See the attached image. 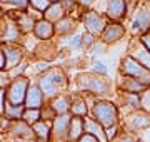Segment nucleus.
Here are the masks:
<instances>
[{"label": "nucleus", "mask_w": 150, "mask_h": 142, "mask_svg": "<svg viewBox=\"0 0 150 142\" xmlns=\"http://www.w3.org/2000/svg\"><path fill=\"white\" fill-rule=\"evenodd\" d=\"M40 115H42V120H45V122H54V119L57 117V114L52 110V107L48 104H45L40 109Z\"/></svg>", "instance_id": "37"}, {"label": "nucleus", "mask_w": 150, "mask_h": 142, "mask_svg": "<svg viewBox=\"0 0 150 142\" xmlns=\"http://www.w3.org/2000/svg\"><path fill=\"white\" fill-rule=\"evenodd\" d=\"M23 110L25 107L23 105H13V104H5V109H4V115H5L8 120H20L22 115H23Z\"/></svg>", "instance_id": "29"}, {"label": "nucleus", "mask_w": 150, "mask_h": 142, "mask_svg": "<svg viewBox=\"0 0 150 142\" xmlns=\"http://www.w3.org/2000/svg\"><path fill=\"white\" fill-rule=\"evenodd\" d=\"M50 62H45V60H35V64H33V70L37 72V75H40V74H43L45 70H48L50 69Z\"/></svg>", "instance_id": "40"}, {"label": "nucleus", "mask_w": 150, "mask_h": 142, "mask_svg": "<svg viewBox=\"0 0 150 142\" xmlns=\"http://www.w3.org/2000/svg\"><path fill=\"white\" fill-rule=\"evenodd\" d=\"M5 104H7V89L0 87V114H4Z\"/></svg>", "instance_id": "45"}, {"label": "nucleus", "mask_w": 150, "mask_h": 142, "mask_svg": "<svg viewBox=\"0 0 150 142\" xmlns=\"http://www.w3.org/2000/svg\"><path fill=\"white\" fill-rule=\"evenodd\" d=\"M79 22L83 25L85 32H90V33H93L95 37H100V33L103 32V28L107 25L108 18L103 12L90 9V10H82V13L79 15Z\"/></svg>", "instance_id": "6"}, {"label": "nucleus", "mask_w": 150, "mask_h": 142, "mask_svg": "<svg viewBox=\"0 0 150 142\" xmlns=\"http://www.w3.org/2000/svg\"><path fill=\"white\" fill-rule=\"evenodd\" d=\"M139 139L135 137V134H130V132H123L122 131V134L115 139V142H137Z\"/></svg>", "instance_id": "41"}, {"label": "nucleus", "mask_w": 150, "mask_h": 142, "mask_svg": "<svg viewBox=\"0 0 150 142\" xmlns=\"http://www.w3.org/2000/svg\"><path fill=\"white\" fill-rule=\"evenodd\" d=\"M117 105L127 109L129 114L134 112V110L142 109V104H140V94H129V92L118 90V104Z\"/></svg>", "instance_id": "23"}, {"label": "nucleus", "mask_w": 150, "mask_h": 142, "mask_svg": "<svg viewBox=\"0 0 150 142\" xmlns=\"http://www.w3.org/2000/svg\"><path fill=\"white\" fill-rule=\"evenodd\" d=\"M12 120H8L4 114H0V134H7L8 129H10Z\"/></svg>", "instance_id": "43"}, {"label": "nucleus", "mask_w": 150, "mask_h": 142, "mask_svg": "<svg viewBox=\"0 0 150 142\" xmlns=\"http://www.w3.org/2000/svg\"><path fill=\"white\" fill-rule=\"evenodd\" d=\"M83 124H85V132L87 134H92V136L98 137L102 142H105V129H103L95 119H92L90 115H87L83 119Z\"/></svg>", "instance_id": "27"}, {"label": "nucleus", "mask_w": 150, "mask_h": 142, "mask_svg": "<svg viewBox=\"0 0 150 142\" xmlns=\"http://www.w3.org/2000/svg\"><path fill=\"white\" fill-rule=\"evenodd\" d=\"M120 134H122V127H120V124L108 127V129H105V141H107V142L115 141V139H117Z\"/></svg>", "instance_id": "33"}, {"label": "nucleus", "mask_w": 150, "mask_h": 142, "mask_svg": "<svg viewBox=\"0 0 150 142\" xmlns=\"http://www.w3.org/2000/svg\"><path fill=\"white\" fill-rule=\"evenodd\" d=\"M70 114L57 115L52 122V134L50 142H69V126H70Z\"/></svg>", "instance_id": "10"}, {"label": "nucleus", "mask_w": 150, "mask_h": 142, "mask_svg": "<svg viewBox=\"0 0 150 142\" xmlns=\"http://www.w3.org/2000/svg\"><path fill=\"white\" fill-rule=\"evenodd\" d=\"M103 13L107 15L108 20L123 22L127 18V4H125V0H107Z\"/></svg>", "instance_id": "15"}, {"label": "nucleus", "mask_w": 150, "mask_h": 142, "mask_svg": "<svg viewBox=\"0 0 150 142\" xmlns=\"http://www.w3.org/2000/svg\"><path fill=\"white\" fill-rule=\"evenodd\" d=\"M33 136L38 142H50V134H52V122L38 120L37 124L32 126Z\"/></svg>", "instance_id": "26"}, {"label": "nucleus", "mask_w": 150, "mask_h": 142, "mask_svg": "<svg viewBox=\"0 0 150 142\" xmlns=\"http://www.w3.org/2000/svg\"><path fill=\"white\" fill-rule=\"evenodd\" d=\"M65 15H67V13H65L64 7L60 5V4H50V7L43 12V18L48 20V22H52V23H57L60 18H64Z\"/></svg>", "instance_id": "28"}, {"label": "nucleus", "mask_w": 150, "mask_h": 142, "mask_svg": "<svg viewBox=\"0 0 150 142\" xmlns=\"http://www.w3.org/2000/svg\"><path fill=\"white\" fill-rule=\"evenodd\" d=\"M140 104H142V110L150 114V87H147L140 94Z\"/></svg>", "instance_id": "38"}, {"label": "nucleus", "mask_w": 150, "mask_h": 142, "mask_svg": "<svg viewBox=\"0 0 150 142\" xmlns=\"http://www.w3.org/2000/svg\"><path fill=\"white\" fill-rule=\"evenodd\" d=\"M10 82H12V77H10V74H8V70L0 72V87L7 89L8 85H10Z\"/></svg>", "instance_id": "42"}, {"label": "nucleus", "mask_w": 150, "mask_h": 142, "mask_svg": "<svg viewBox=\"0 0 150 142\" xmlns=\"http://www.w3.org/2000/svg\"><path fill=\"white\" fill-rule=\"evenodd\" d=\"M107 49H108V45L103 42V40H100V38H97V42L93 45H92L90 49L87 50L90 55H100V54H105L107 52Z\"/></svg>", "instance_id": "32"}, {"label": "nucleus", "mask_w": 150, "mask_h": 142, "mask_svg": "<svg viewBox=\"0 0 150 142\" xmlns=\"http://www.w3.org/2000/svg\"><path fill=\"white\" fill-rule=\"evenodd\" d=\"M90 72L97 74V75H107L108 74V69L107 65L100 62V60H95V62H92V67H90Z\"/></svg>", "instance_id": "36"}, {"label": "nucleus", "mask_w": 150, "mask_h": 142, "mask_svg": "<svg viewBox=\"0 0 150 142\" xmlns=\"http://www.w3.org/2000/svg\"><path fill=\"white\" fill-rule=\"evenodd\" d=\"M32 35L37 38L38 42H43V40H54L55 38V25L52 22H48L45 18H38L35 25H33Z\"/></svg>", "instance_id": "17"}, {"label": "nucleus", "mask_w": 150, "mask_h": 142, "mask_svg": "<svg viewBox=\"0 0 150 142\" xmlns=\"http://www.w3.org/2000/svg\"><path fill=\"white\" fill-rule=\"evenodd\" d=\"M5 70V55H4V50H2V45H0V72Z\"/></svg>", "instance_id": "48"}, {"label": "nucleus", "mask_w": 150, "mask_h": 142, "mask_svg": "<svg viewBox=\"0 0 150 142\" xmlns=\"http://www.w3.org/2000/svg\"><path fill=\"white\" fill-rule=\"evenodd\" d=\"M22 38H23V33L20 32L17 22L10 15H7V27L4 35L0 37V44H22Z\"/></svg>", "instance_id": "19"}, {"label": "nucleus", "mask_w": 150, "mask_h": 142, "mask_svg": "<svg viewBox=\"0 0 150 142\" xmlns=\"http://www.w3.org/2000/svg\"><path fill=\"white\" fill-rule=\"evenodd\" d=\"M28 142H38V141H37V139H33V141H28Z\"/></svg>", "instance_id": "50"}, {"label": "nucleus", "mask_w": 150, "mask_h": 142, "mask_svg": "<svg viewBox=\"0 0 150 142\" xmlns=\"http://www.w3.org/2000/svg\"><path fill=\"white\" fill-rule=\"evenodd\" d=\"M139 40H140V44H142V45L145 47V49H147V50L150 52V32L144 33V35H140Z\"/></svg>", "instance_id": "46"}, {"label": "nucleus", "mask_w": 150, "mask_h": 142, "mask_svg": "<svg viewBox=\"0 0 150 142\" xmlns=\"http://www.w3.org/2000/svg\"><path fill=\"white\" fill-rule=\"evenodd\" d=\"M130 32L132 35H144L150 32V0H140L134 15L130 17Z\"/></svg>", "instance_id": "4"}, {"label": "nucleus", "mask_w": 150, "mask_h": 142, "mask_svg": "<svg viewBox=\"0 0 150 142\" xmlns=\"http://www.w3.org/2000/svg\"><path fill=\"white\" fill-rule=\"evenodd\" d=\"M22 120H23V122H27L28 126L37 124L38 120H42L40 109H25V110H23V115H22Z\"/></svg>", "instance_id": "30"}, {"label": "nucleus", "mask_w": 150, "mask_h": 142, "mask_svg": "<svg viewBox=\"0 0 150 142\" xmlns=\"http://www.w3.org/2000/svg\"><path fill=\"white\" fill-rule=\"evenodd\" d=\"M85 117H72L69 126V142H77L83 134H85Z\"/></svg>", "instance_id": "25"}, {"label": "nucleus", "mask_w": 150, "mask_h": 142, "mask_svg": "<svg viewBox=\"0 0 150 142\" xmlns=\"http://www.w3.org/2000/svg\"><path fill=\"white\" fill-rule=\"evenodd\" d=\"M48 2H50V4H60L62 0H48Z\"/></svg>", "instance_id": "49"}, {"label": "nucleus", "mask_w": 150, "mask_h": 142, "mask_svg": "<svg viewBox=\"0 0 150 142\" xmlns=\"http://www.w3.org/2000/svg\"><path fill=\"white\" fill-rule=\"evenodd\" d=\"M127 54L132 55L137 62H139L140 65H144L147 70H150V52L145 49L144 45L140 44L139 37L137 38H132L129 44V50H127Z\"/></svg>", "instance_id": "14"}, {"label": "nucleus", "mask_w": 150, "mask_h": 142, "mask_svg": "<svg viewBox=\"0 0 150 142\" xmlns=\"http://www.w3.org/2000/svg\"><path fill=\"white\" fill-rule=\"evenodd\" d=\"M118 90L122 92H129V94H142L145 90V85L140 80L134 79V77H127V75H120L118 77V84H117Z\"/></svg>", "instance_id": "22"}, {"label": "nucleus", "mask_w": 150, "mask_h": 142, "mask_svg": "<svg viewBox=\"0 0 150 142\" xmlns=\"http://www.w3.org/2000/svg\"><path fill=\"white\" fill-rule=\"evenodd\" d=\"M97 38L98 37H95L93 33H90V32H83L82 33V49H85V50H88L92 47V45L97 42Z\"/></svg>", "instance_id": "34"}, {"label": "nucleus", "mask_w": 150, "mask_h": 142, "mask_svg": "<svg viewBox=\"0 0 150 142\" xmlns=\"http://www.w3.org/2000/svg\"><path fill=\"white\" fill-rule=\"evenodd\" d=\"M69 47L70 49H82V33H74L69 37Z\"/></svg>", "instance_id": "39"}, {"label": "nucleus", "mask_w": 150, "mask_h": 142, "mask_svg": "<svg viewBox=\"0 0 150 142\" xmlns=\"http://www.w3.org/2000/svg\"><path fill=\"white\" fill-rule=\"evenodd\" d=\"M118 72H120V75L134 77V79L140 80L145 87H150V70H147L144 65H140L132 55L125 54L122 57L120 65H118Z\"/></svg>", "instance_id": "5"}, {"label": "nucleus", "mask_w": 150, "mask_h": 142, "mask_svg": "<svg viewBox=\"0 0 150 142\" xmlns=\"http://www.w3.org/2000/svg\"><path fill=\"white\" fill-rule=\"evenodd\" d=\"M77 142H102V141H100L98 137H95V136H92V134H87L85 132V134H83Z\"/></svg>", "instance_id": "47"}, {"label": "nucleus", "mask_w": 150, "mask_h": 142, "mask_svg": "<svg viewBox=\"0 0 150 142\" xmlns=\"http://www.w3.org/2000/svg\"><path fill=\"white\" fill-rule=\"evenodd\" d=\"M77 23H79V18H75L72 15H65L57 23H54L55 25V37L67 38L70 35H74L75 30H77Z\"/></svg>", "instance_id": "20"}, {"label": "nucleus", "mask_w": 150, "mask_h": 142, "mask_svg": "<svg viewBox=\"0 0 150 142\" xmlns=\"http://www.w3.org/2000/svg\"><path fill=\"white\" fill-rule=\"evenodd\" d=\"M47 104L52 107V110H54L57 115L69 114V112H70V104H72V95H70V94H67V92L59 94L57 97L50 99Z\"/></svg>", "instance_id": "21"}, {"label": "nucleus", "mask_w": 150, "mask_h": 142, "mask_svg": "<svg viewBox=\"0 0 150 142\" xmlns=\"http://www.w3.org/2000/svg\"><path fill=\"white\" fill-rule=\"evenodd\" d=\"M45 104H47V99H45L43 92L40 90V87L37 85V82H30V85L27 89L23 107L25 109H42Z\"/></svg>", "instance_id": "12"}, {"label": "nucleus", "mask_w": 150, "mask_h": 142, "mask_svg": "<svg viewBox=\"0 0 150 142\" xmlns=\"http://www.w3.org/2000/svg\"><path fill=\"white\" fill-rule=\"evenodd\" d=\"M60 5L64 7V10H65L67 15H72V17H74V13H75L77 9H80V7L77 5V0H62Z\"/></svg>", "instance_id": "35"}, {"label": "nucleus", "mask_w": 150, "mask_h": 142, "mask_svg": "<svg viewBox=\"0 0 150 142\" xmlns=\"http://www.w3.org/2000/svg\"><path fill=\"white\" fill-rule=\"evenodd\" d=\"M95 2L97 0H77V5L80 7L82 10H90V9H93Z\"/></svg>", "instance_id": "44"}, {"label": "nucleus", "mask_w": 150, "mask_h": 142, "mask_svg": "<svg viewBox=\"0 0 150 142\" xmlns=\"http://www.w3.org/2000/svg\"><path fill=\"white\" fill-rule=\"evenodd\" d=\"M120 127H122L123 132H130V134H135L139 131H145V129L150 127V114L142 109L134 110V112L125 115V119H123Z\"/></svg>", "instance_id": "7"}, {"label": "nucleus", "mask_w": 150, "mask_h": 142, "mask_svg": "<svg viewBox=\"0 0 150 142\" xmlns=\"http://www.w3.org/2000/svg\"><path fill=\"white\" fill-rule=\"evenodd\" d=\"M48 7H50V2L48 0H28V9H32V10L42 13V15Z\"/></svg>", "instance_id": "31"}, {"label": "nucleus", "mask_w": 150, "mask_h": 142, "mask_svg": "<svg viewBox=\"0 0 150 142\" xmlns=\"http://www.w3.org/2000/svg\"><path fill=\"white\" fill-rule=\"evenodd\" d=\"M90 117L95 119L103 129L120 124L118 122V105L107 99H97V102L90 109Z\"/></svg>", "instance_id": "3"}, {"label": "nucleus", "mask_w": 150, "mask_h": 142, "mask_svg": "<svg viewBox=\"0 0 150 142\" xmlns=\"http://www.w3.org/2000/svg\"><path fill=\"white\" fill-rule=\"evenodd\" d=\"M55 57H57V44H55V40H43V42H38V45L32 52L33 60L52 62Z\"/></svg>", "instance_id": "13"}, {"label": "nucleus", "mask_w": 150, "mask_h": 142, "mask_svg": "<svg viewBox=\"0 0 150 142\" xmlns=\"http://www.w3.org/2000/svg\"><path fill=\"white\" fill-rule=\"evenodd\" d=\"M72 117H87L90 115V107L87 104L85 97L80 95H72V104H70V112Z\"/></svg>", "instance_id": "24"}, {"label": "nucleus", "mask_w": 150, "mask_h": 142, "mask_svg": "<svg viewBox=\"0 0 150 142\" xmlns=\"http://www.w3.org/2000/svg\"><path fill=\"white\" fill-rule=\"evenodd\" d=\"M7 15H10L13 20L17 22V25H18V28H20V32L23 33V35H27V33H32L33 30V25H35V22H37V18L27 10H18V12H13V13H7Z\"/></svg>", "instance_id": "18"}, {"label": "nucleus", "mask_w": 150, "mask_h": 142, "mask_svg": "<svg viewBox=\"0 0 150 142\" xmlns=\"http://www.w3.org/2000/svg\"><path fill=\"white\" fill-rule=\"evenodd\" d=\"M75 87L79 92L90 94L95 97L107 95L112 90V82L107 75H97L93 72H80L75 77Z\"/></svg>", "instance_id": "2"}, {"label": "nucleus", "mask_w": 150, "mask_h": 142, "mask_svg": "<svg viewBox=\"0 0 150 142\" xmlns=\"http://www.w3.org/2000/svg\"><path fill=\"white\" fill-rule=\"evenodd\" d=\"M127 35V27L123 22H118V20H108L103 32L100 33V40H103L107 45H113L120 42L123 37Z\"/></svg>", "instance_id": "9"}, {"label": "nucleus", "mask_w": 150, "mask_h": 142, "mask_svg": "<svg viewBox=\"0 0 150 142\" xmlns=\"http://www.w3.org/2000/svg\"><path fill=\"white\" fill-rule=\"evenodd\" d=\"M5 55V70H10L25 59V49L22 44H0Z\"/></svg>", "instance_id": "11"}, {"label": "nucleus", "mask_w": 150, "mask_h": 142, "mask_svg": "<svg viewBox=\"0 0 150 142\" xmlns=\"http://www.w3.org/2000/svg\"><path fill=\"white\" fill-rule=\"evenodd\" d=\"M28 85H30V79L27 75L12 79L10 85L7 87V102L13 105H23Z\"/></svg>", "instance_id": "8"}, {"label": "nucleus", "mask_w": 150, "mask_h": 142, "mask_svg": "<svg viewBox=\"0 0 150 142\" xmlns=\"http://www.w3.org/2000/svg\"><path fill=\"white\" fill-rule=\"evenodd\" d=\"M35 82L40 87V90L43 92L47 102L50 99L57 97L59 94H64L69 89V77H67L65 70L62 67H55V65H52L43 74L37 75Z\"/></svg>", "instance_id": "1"}, {"label": "nucleus", "mask_w": 150, "mask_h": 142, "mask_svg": "<svg viewBox=\"0 0 150 142\" xmlns=\"http://www.w3.org/2000/svg\"><path fill=\"white\" fill-rule=\"evenodd\" d=\"M12 139H17V141H33L35 136H33L32 126H28L27 122L23 120H12L10 129L7 132Z\"/></svg>", "instance_id": "16"}]
</instances>
